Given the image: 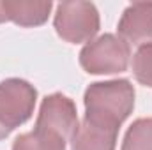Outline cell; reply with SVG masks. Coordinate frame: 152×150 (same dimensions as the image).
I'll use <instances>...</instances> for the list:
<instances>
[{
  "label": "cell",
  "mask_w": 152,
  "mask_h": 150,
  "mask_svg": "<svg viewBox=\"0 0 152 150\" xmlns=\"http://www.w3.org/2000/svg\"><path fill=\"white\" fill-rule=\"evenodd\" d=\"M85 120L92 125L118 133L133 113L134 88L129 79H110L88 85L85 90Z\"/></svg>",
  "instance_id": "1"
},
{
  "label": "cell",
  "mask_w": 152,
  "mask_h": 150,
  "mask_svg": "<svg viewBox=\"0 0 152 150\" xmlns=\"http://www.w3.org/2000/svg\"><path fill=\"white\" fill-rule=\"evenodd\" d=\"M131 50L129 44L113 34H104L83 46L80 66L88 74H115L127 71Z\"/></svg>",
  "instance_id": "2"
},
{
  "label": "cell",
  "mask_w": 152,
  "mask_h": 150,
  "mask_svg": "<svg viewBox=\"0 0 152 150\" xmlns=\"http://www.w3.org/2000/svg\"><path fill=\"white\" fill-rule=\"evenodd\" d=\"M55 30L67 42L80 44L92 41L99 32V12L92 2H62L57 5Z\"/></svg>",
  "instance_id": "3"
},
{
  "label": "cell",
  "mask_w": 152,
  "mask_h": 150,
  "mask_svg": "<svg viewBox=\"0 0 152 150\" xmlns=\"http://www.w3.org/2000/svg\"><path fill=\"white\" fill-rule=\"evenodd\" d=\"M37 90L25 79L9 78L0 83V125L9 133L25 124L36 108Z\"/></svg>",
  "instance_id": "4"
},
{
  "label": "cell",
  "mask_w": 152,
  "mask_h": 150,
  "mask_svg": "<svg viewBox=\"0 0 152 150\" xmlns=\"http://www.w3.org/2000/svg\"><path fill=\"white\" fill-rule=\"evenodd\" d=\"M76 127H78V111L73 99L58 92L46 95L42 99L36 120V129L58 134L67 141L73 138Z\"/></svg>",
  "instance_id": "5"
},
{
  "label": "cell",
  "mask_w": 152,
  "mask_h": 150,
  "mask_svg": "<svg viewBox=\"0 0 152 150\" xmlns=\"http://www.w3.org/2000/svg\"><path fill=\"white\" fill-rule=\"evenodd\" d=\"M118 37L131 44H147L152 41V2H134L131 4L120 21Z\"/></svg>",
  "instance_id": "6"
},
{
  "label": "cell",
  "mask_w": 152,
  "mask_h": 150,
  "mask_svg": "<svg viewBox=\"0 0 152 150\" xmlns=\"http://www.w3.org/2000/svg\"><path fill=\"white\" fill-rule=\"evenodd\" d=\"M51 7V2L0 0V23L12 21L20 27H39L48 20Z\"/></svg>",
  "instance_id": "7"
},
{
  "label": "cell",
  "mask_w": 152,
  "mask_h": 150,
  "mask_svg": "<svg viewBox=\"0 0 152 150\" xmlns=\"http://www.w3.org/2000/svg\"><path fill=\"white\" fill-rule=\"evenodd\" d=\"M118 133L92 125L83 118L71 138V150H115Z\"/></svg>",
  "instance_id": "8"
},
{
  "label": "cell",
  "mask_w": 152,
  "mask_h": 150,
  "mask_svg": "<svg viewBox=\"0 0 152 150\" xmlns=\"http://www.w3.org/2000/svg\"><path fill=\"white\" fill-rule=\"evenodd\" d=\"M12 150H66V140L58 134L34 129L20 134L12 143Z\"/></svg>",
  "instance_id": "9"
},
{
  "label": "cell",
  "mask_w": 152,
  "mask_h": 150,
  "mask_svg": "<svg viewBox=\"0 0 152 150\" xmlns=\"http://www.w3.org/2000/svg\"><path fill=\"white\" fill-rule=\"evenodd\" d=\"M120 150H152V118H138L127 129Z\"/></svg>",
  "instance_id": "10"
},
{
  "label": "cell",
  "mask_w": 152,
  "mask_h": 150,
  "mask_svg": "<svg viewBox=\"0 0 152 150\" xmlns=\"http://www.w3.org/2000/svg\"><path fill=\"white\" fill-rule=\"evenodd\" d=\"M133 74L143 87H152V42L142 44L133 57Z\"/></svg>",
  "instance_id": "11"
},
{
  "label": "cell",
  "mask_w": 152,
  "mask_h": 150,
  "mask_svg": "<svg viewBox=\"0 0 152 150\" xmlns=\"http://www.w3.org/2000/svg\"><path fill=\"white\" fill-rule=\"evenodd\" d=\"M7 136H9V131L0 125V140H4V138H7Z\"/></svg>",
  "instance_id": "12"
}]
</instances>
